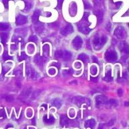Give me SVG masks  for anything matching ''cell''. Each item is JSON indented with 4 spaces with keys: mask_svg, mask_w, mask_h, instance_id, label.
<instances>
[{
    "mask_svg": "<svg viewBox=\"0 0 129 129\" xmlns=\"http://www.w3.org/2000/svg\"><path fill=\"white\" fill-rule=\"evenodd\" d=\"M107 40H108V38L106 36H95L93 41V47L95 50H100L102 47L104 46Z\"/></svg>",
    "mask_w": 129,
    "mask_h": 129,
    "instance_id": "cell-1",
    "label": "cell"
},
{
    "mask_svg": "<svg viewBox=\"0 0 129 129\" xmlns=\"http://www.w3.org/2000/svg\"><path fill=\"white\" fill-rule=\"evenodd\" d=\"M79 30L84 34H88L91 32V29L89 28V24L87 23V19L83 18V20L77 24Z\"/></svg>",
    "mask_w": 129,
    "mask_h": 129,
    "instance_id": "cell-2",
    "label": "cell"
},
{
    "mask_svg": "<svg viewBox=\"0 0 129 129\" xmlns=\"http://www.w3.org/2000/svg\"><path fill=\"white\" fill-rule=\"evenodd\" d=\"M105 58L108 62H114L117 60L118 56L114 50H108L105 54Z\"/></svg>",
    "mask_w": 129,
    "mask_h": 129,
    "instance_id": "cell-3",
    "label": "cell"
},
{
    "mask_svg": "<svg viewBox=\"0 0 129 129\" xmlns=\"http://www.w3.org/2000/svg\"><path fill=\"white\" fill-rule=\"evenodd\" d=\"M115 36H116L118 39H123L126 37V31L124 28L122 26L117 27L114 30Z\"/></svg>",
    "mask_w": 129,
    "mask_h": 129,
    "instance_id": "cell-4",
    "label": "cell"
},
{
    "mask_svg": "<svg viewBox=\"0 0 129 129\" xmlns=\"http://www.w3.org/2000/svg\"><path fill=\"white\" fill-rule=\"evenodd\" d=\"M26 74L32 80H36L38 79L39 75L34 69H32L31 67H26Z\"/></svg>",
    "mask_w": 129,
    "mask_h": 129,
    "instance_id": "cell-5",
    "label": "cell"
},
{
    "mask_svg": "<svg viewBox=\"0 0 129 129\" xmlns=\"http://www.w3.org/2000/svg\"><path fill=\"white\" fill-rule=\"evenodd\" d=\"M72 44L73 46V48H74L75 49H76V50L80 49V48H81V46H82L83 44L82 38H81L80 36H76V37L73 40Z\"/></svg>",
    "mask_w": 129,
    "mask_h": 129,
    "instance_id": "cell-6",
    "label": "cell"
},
{
    "mask_svg": "<svg viewBox=\"0 0 129 129\" xmlns=\"http://www.w3.org/2000/svg\"><path fill=\"white\" fill-rule=\"evenodd\" d=\"M95 101H96V105L98 106H100L104 104H106L108 102V98L103 95H98L95 98Z\"/></svg>",
    "mask_w": 129,
    "mask_h": 129,
    "instance_id": "cell-7",
    "label": "cell"
},
{
    "mask_svg": "<svg viewBox=\"0 0 129 129\" xmlns=\"http://www.w3.org/2000/svg\"><path fill=\"white\" fill-rule=\"evenodd\" d=\"M46 57L40 56L39 54H36V56H34V62L37 65H39V66L43 65L46 62Z\"/></svg>",
    "mask_w": 129,
    "mask_h": 129,
    "instance_id": "cell-8",
    "label": "cell"
},
{
    "mask_svg": "<svg viewBox=\"0 0 129 129\" xmlns=\"http://www.w3.org/2000/svg\"><path fill=\"white\" fill-rule=\"evenodd\" d=\"M69 12L70 16H71L72 17L75 16L77 14V4L75 2L71 3L69 8Z\"/></svg>",
    "mask_w": 129,
    "mask_h": 129,
    "instance_id": "cell-9",
    "label": "cell"
},
{
    "mask_svg": "<svg viewBox=\"0 0 129 129\" xmlns=\"http://www.w3.org/2000/svg\"><path fill=\"white\" fill-rule=\"evenodd\" d=\"M28 21V18H26V16H23V15H18L17 16L16 20V24L18 26H20V25H23V24H26Z\"/></svg>",
    "mask_w": 129,
    "mask_h": 129,
    "instance_id": "cell-10",
    "label": "cell"
},
{
    "mask_svg": "<svg viewBox=\"0 0 129 129\" xmlns=\"http://www.w3.org/2000/svg\"><path fill=\"white\" fill-rule=\"evenodd\" d=\"M118 47L121 52L124 54H128L129 53V46L125 42H121L118 45Z\"/></svg>",
    "mask_w": 129,
    "mask_h": 129,
    "instance_id": "cell-11",
    "label": "cell"
},
{
    "mask_svg": "<svg viewBox=\"0 0 129 129\" xmlns=\"http://www.w3.org/2000/svg\"><path fill=\"white\" fill-rule=\"evenodd\" d=\"M73 31V28L72 26L71 25H68V26H65L64 28H62L61 31H60V33L63 36H67L69 34H71Z\"/></svg>",
    "mask_w": 129,
    "mask_h": 129,
    "instance_id": "cell-12",
    "label": "cell"
},
{
    "mask_svg": "<svg viewBox=\"0 0 129 129\" xmlns=\"http://www.w3.org/2000/svg\"><path fill=\"white\" fill-rule=\"evenodd\" d=\"M87 100V99L84 98H83V97L77 96L75 97L74 98H73V103L75 104L78 105V106H80V105L84 104L85 102Z\"/></svg>",
    "mask_w": 129,
    "mask_h": 129,
    "instance_id": "cell-13",
    "label": "cell"
},
{
    "mask_svg": "<svg viewBox=\"0 0 129 129\" xmlns=\"http://www.w3.org/2000/svg\"><path fill=\"white\" fill-rule=\"evenodd\" d=\"M71 58H72V54H71V52H69L67 50L62 51V57H61V58H62L64 60L68 61V60H71Z\"/></svg>",
    "mask_w": 129,
    "mask_h": 129,
    "instance_id": "cell-14",
    "label": "cell"
},
{
    "mask_svg": "<svg viewBox=\"0 0 129 129\" xmlns=\"http://www.w3.org/2000/svg\"><path fill=\"white\" fill-rule=\"evenodd\" d=\"M40 15V12L39 10H36L34 12V14L32 17V22L34 23V24H37L38 22V18H39V16Z\"/></svg>",
    "mask_w": 129,
    "mask_h": 129,
    "instance_id": "cell-15",
    "label": "cell"
},
{
    "mask_svg": "<svg viewBox=\"0 0 129 129\" xmlns=\"http://www.w3.org/2000/svg\"><path fill=\"white\" fill-rule=\"evenodd\" d=\"M60 124L62 125V126H66V125H68L69 124V119L67 118V116H61L60 117Z\"/></svg>",
    "mask_w": 129,
    "mask_h": 129,
    "instance_id": "cell-16",
    "label": "cell"
},
{
    "mask_svg": "<svg viewBox=\"0 0 129 129\" xmlns=\"http://www.w3.org/2000/svg\"><path fill=\"white\" fill-rule=\"evenodd\" d=\"M78 59L81 60V61L84 62H88L89 61V57L86 54H84V53H81L78 56Z\"/></svg>",
    "mask_w": 129,
    "mask_h": 129,
    "instance_id": "cell-17",
    "label": "cell"
},
{
    "mask_svg": "<svg viewBox=\"0 0 129 129\" xmlns=\"http://www.w3.org/2000/svg\"><path fill=\"white\" fill-rule=\"evenodd\" d=\"M95 125V122L93 119H91V120L86 121L85 124V127H89V128H93Z\"/></svg>",
    "mask_w": 129,
    "mask_h": 129,
    "instance_id": "cell-18",
    "label": "cell"
},
{
    "mask_svg": "<svg viewBox=\"0 0 129 129\" xmlns=\"http://www.w3.org/2000/svg\"><path fill=\"white\" fill-rule=\"evenodd\" d=\"M42 51H43V53H44V55L48 56L49 55V52H50V47H49V45L47 44H44L43 47H42Z\"/></svg>",
    "mask_w": 129,
    "mask_h": 129,
    "instance_id": "cell-19",
    "label": "cell"
},
{
    "mask_svg": "<svg viewBox=\"0 0 129 129\" xmlns=\"http://www.w3.org/2000/svg\"><path fill=\"white\" fill-rule=\"evenodd\" d=\"M8 32H2L1 34V39H2V42L3 44H5L8 39Z\"/></svg>",
    "mask_w": 129,
    "mask_h": 129,
    "instance_id": "cell-20",
    "label": "cell"
},
{
    "mask_svg": "<svg viewBox=\"0 0 129 129\" xmlns=\"http://www.w3.org/2000/svg\"><path fill=\"white\" fill-rule=\"evenodd\" d=\"M52 105L57 108H59L62 105V101L60 100V99H55L52 102Z\"/></svg>",
    "mask_w": 129,
    "mask_h": 129,
    "instance_id": "cell-21",
    "label": "cell"
},
{
    "mask_svg": "<svg viewBox=\"0 0 129 129\" xmlns=\"http://www.w3.org/2000/svg\"><path fill=\"white\" fill-rule=\"evenodd\" d=\"M106 105L108 107H115L118 105V102L115 100H110L108 101Z\"/></svg>",
    "mask_w": 129,
    "mask_h": 129,
    "instance_id": "cell-22",
    "label": "cell"
},
{
    "mask_svg": "<svg viewBox=\"0 0 129 129\" xmlns=\"http://www.w3.org/2000/svg\"><path fill=\"white\" fill-rule=\"evenodd\" d=\"M34 50H35V47H34V44H28V46H27V52H28V54H32V53H34Z\"/></svg>",
    "mask_w": 129,
    "mask_h": 129,
    "instance_id": "cell-23",
    "label": "cell"
},
{
    "mask_svg": "<svg viewBox=\"0 0 129 129\" xmlns=\"http://www.w3.org/2000/svg\"><path fill=\"white\" fill-rule=\"evenodd\" d=\"M27 58H28V56H27V54L24 52H21L20 55L18 56V60H19V61L26 60Z\"/></svg>",
    "mask_w": 129,
    "mask_h": 129,
    "instance_id": "cell-24",
    "label": "cell"
},
{
    "mask_svg": "<svg viewBox=\"0 0 129 129\" xmlns=\"http://www.w3.org/2000/svg\"><path fill=\"white\" fill-rule=\"evenodd\" d=\"M9 24L8 23H0V30L4 31L9 28Z\"/></svg>",
    "mask_w": 129,
    "mask_h": 129,
    "instance_id": "cell-25",
    "label": "cell"
},
{
    "mask_svg": "<svg viewBox=\"0 0 129 129\" xmlns=\"http://www.w3.org/2000/svg\"><path fill=\"white\" fill-rule=\"evenodd\" d=\"M90 73L91 74L93 75H95L98 73V68H97L96 66L95 65H93L90 67Z\"/></svg>",
    "mask_w": 129,
    "mask_h": 129,
    "instance_id": "cell-26",
    "label": "cell"
},
{
    "mask_svg": "<svg viewBox=\"0 0 129 129\" xmlns=\"http://www.w3.org/2000/svg\"><path fill=\"white\" fill-rule=\"evenodd\" d=\"M30 93H31V90L30 89H26L23 92V97L25 98H28V97L30 96Z\"/></svg>",
    "mask_w": 129,
    "mask_h": 129,
    "instance_id": "cell-27",
    "label": "cell"
},
{
    "mask_svg": "<svg viewBox=\"0 0 129 129\" xmlns=\"http://www.w3.org/2000/svg\"><path fill=\"white\" fill-rule=\"evenodd\" d=\"M44 28L43 26H40V25H39V26L35 27V30H36V32H37V33H38V34H41V33L44 31Z\"/></svg>",
    "mask_w": 129,
    "mask_h": 129,
    "instance_id": "cell-28",
    "label": "cell"
},
{
    "mask_svg": "<svg viewBox=\"0 0 129 129\" xmlns=\"http://www.w3.org/2000/svg\"><path fill=\"white\" fill-rule=\"evenodd\" d=\"M44 122H45L46 123H47V124H48H48H50V123H52L53 122H54V118L52 116H50L49 118H47L46 116H45L44 118Z\"/></svg>",
    "mask_w": 129,
    "mask_h": 129,
    "instance_id": "cell-29",
    "label": "cell"
},
{
    "mask_svg": "<svg viewBox=\"0 0 129 129\" xmlns=\"http://www.w3.org/2000/svg\"><path fill=\"white\" fill-rule=\"evenodd\" d=\"M104 79L106 81H112V77L111 76V71H110L109 73H106Z\"/></svg>",
    "mask_w": 129,
    "mask_h": 129,
    "instance_id": "cell-30",
    "label": "cell"
},
{
    "mask_svg": "<svg viewBox=\"0 0 129 129\" xmlns=\"http://www.w3.org/2000/svg\"><path fill=\"white\" fill-rule=\"evenodd\" d=\"M3 58L5 60H10V59H12V57L11 56H9V54H8V52L7 51H5L3 54Z\"/></svg>",
    "mask_w": 129,
    "mask_h": 129,
    "instance_id": "cell-31",
    "label": "cell"
},
{
    "mask_svg": "<svg viewBox=\"0 0 129 129\" xmlns=\"http://www.w3.org/2000/svg\"><path fill=\"white\" fill-rule=\"evenodd\" d=\"M62 50H57L56 52H55V57L57 59H59V58H61L62 57Z\"/></svg>",
    "mask_w": 129,
    "mask_h": 129,
    "instance_id": "cell-32",
    "label": "cell"
},
{
    "mask_svg": "<svg viewBox=\"0 0 129 129\" xmlns=\"http://www.w3.org/2000/svg\"><path fill=\"white\" fill-rule=\"evenodd\" d=\"M75 113H76V112H75L74 109L71 108L69 110V116L71 118H73L75 116Z\"/></svg>",
    "mask_w": 129,
    "mask_h": 129,
    "instance_id": "cell-33",
    "label": "cell"
},
{
    "mask_svg": "<svg viewBox=\"0 0 129 129\" xmlns=\"http://www.w3.org/2000/svg\"><path fill=\"white\" fill-rule=\"evenodd\" d=\"M29 40H30V42H37V40H38V38H37V36H35V35H32V36H30Z\"/></svg>",
    "mask_w": 129,
    "mask_h": 129,
    "instance_id": "cell-34",
    "label": "cell"
},
{
    "mask_svg": "<svg viewBox=\"0 0 129 129\" xmlns=\"http://www.w3.org/2000/svg\"><path fill=\"white\" fill-rule=\"evenodd\" d=\"M32 115H33V111L31 109H28L27 110H26V116L29 118L32 116Z\"/></svg>",
    "mask_w": 129,
    "mask_h": 129,
    "instance_id": "cell-35",
    "label": "cell"
},
{
    "mask_svg": "<svg viewBox=\"0 0 129 129\" xmlns=\"http://www.w3.org/2000/svg\"><path fill=\"white\" fill-rule=\"evenodd\" d=\"M32 8V4L29 3V2H26V6H25V10H30Z\"/></svg>",
    "mask_w": 129,
    "mask_h": 129,
    "instance_id": "cell-36",
    "label": "cell"
},
{
    "mask_svg": "<svg viewBox=\"0 0 129 129\" xmlns=\"http://www.w3.org/2000/svg\"><path fill=\"white\" fill-rule=\"evenodd\" d=\"M48 73L51 75H54L56 74V70L54 68H50L48 69Z\"/></svg>",
    "mask_w": 129,
    "mask_h": 129,
    "instance_id": "cell-37",
    "label": "cell"
},
{
    "mask_svg": "<svg viewBox=\"0 0 129 129\" xmlns=\"http://www.w3.org/2000/svg\"><path fill=\"white\" fill-rule=\"evenodd\" d=\"M74 67L76 69H80L81 67V62H75Z\"/></svg>",
    "mask_w": 129,
    "mask_h": 129,
    "instance_id": "cell-38",
    "label": "cell"
},
{
    "mask_svg": "<svg viewBox=\"0 0 129 129\" xmlns=\"http://www.w3.org/2000/svg\"><path fill=\"white\" fill-rule=\"evenodd\" d=\"M10 0H3V3H4L5 8H8V2H10Z\"/></svg>",
    "mask_w": 129,
    "mask_h": 129,
    "instance_id": "cell-39",
    "label": "cell"
},
{
    "mask_svg": "<svg viewBox=\"0 0 129 129\" xmlns=\"http://www.w3.org/2000/svg\"><path fill=\"white\" fill-rule=\"evenodd\" d=\"M62 2H63V0H58V6L59 8H61L62 7Z\"/></svg>",
    "mask_w": 129,
    "mask_h": 129,
    "instance_id": "cell-40",
    "label": "cell"
},
{
    "mask_svg": "<svg viewBox=\"0 0 129 129\" xmlns=\"http://www.w3.org/2000/svg\"><path fill=\"white\" fill-rule=\"evenodd\" d=\"M118 95H120V96H121L123 93L122 89H119L118 90Z\"/></svg>",
    "mask_w": 129,
    "mask_h": 129,
    "instance_id": "cell-41",
    "label": "cell"
},
{
    "mask_svg": "<svg viewBox=\"0 0 129 129\" xmlns=\"http://www.w3.org/2000/svg\"><path fill=\"white\" fill-rule=\"evenodd\" d=\"M93 61H94L95 62H98V60H96L97 58H95V56H93Z\"/></svg>",
    "mask_w": 129,
    "mask_h": 129,
    "instance_id": "cell-42",
    "label": "cell"
},
{
    "mask_svg": "<svg viewBox=\"0 0 129 129\" xmlns=\"http://www.w3.org/2000/svg\"><path fill=\"white\" fill-rule=\"evenodd\" d=\"M125 106H129V102H125Z\"/></svg>",
    "mask_w": 129,
    "mask_h": 129,
    "instance_id": "cell-43",
    "label": "cell"
},
{
    "mask_svg": "<svg viewBox=\"0 0 129 129\" xmlns=\"http://www.w3.org/2000/svg\"><path fill=\"white\" fill-rule=\"evenodd\" d=\"M51 16V14H50V12H47V17H50V16Z\"/></svg>",
    "mask_w": 129,
    "mask_h": 129,
    "instance_id": "cell-44",
    "label": "cell"
},
{
    "mask_svg": "<svg viewBox=\"0 0 129 129\" xmlns=\"http://www.w3.org/2000/svg\"><path fill=\"white\" fill-rule=\"evenodd\" d=\"M1 52H2V46H0V53H1Z\"/></svg>",
    "mask_w": 129,
    "mask_h": 129,
    "instance_id": "cell-45",
    "label": "cell"
},
{
    "mask_svg": "<svg viewBox=\"0 0 129 129\" xmlns=\"http://www.w3.org/2000/svg\"><path fill=\"white\" fill-rule=\"evenodd\" d=\"M29 129H35V128H32V127H30Z\"/></svg>",
    "mask_w": 129,
    "mask_h": 129,
    "instance_id": "cell-46",
    "label": "cell"
},
{
    "mask_svg": "<svg viewBox=\"0 0 129 129\" xmlns=\"http://www.w3.org/2000/svg\"><path fill=\"white\" fill-rule=\"evenodd\" d=\"M112 129H116V128H112Z\"/></svg>",
    "mask_w": 129,
    "mask_h": 129,
    "instance_id": "cell-47",
    "label": "cell"
},
{
    "mask_svg": "<svg viewBox=\"0 0 129 129\" xmlns=\"http://www.w3.org/2000/svg\"><path fill=\"white\" fill-rule=\"evenodd\" d=\"M128 26H129V24H128Z\"/></svg>",
    "mask_w": 129,
    "mask_h": 129,
    "instance_id": "cell-48",
    "label": "cell"
}]
</instances>
